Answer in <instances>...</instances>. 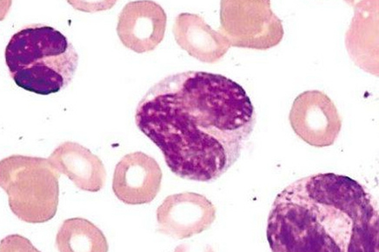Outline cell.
I'll use <instances>...</instances> for the list:
<instances>
[{"label":"cell","mask_w":379,"mask_h":252,"mask_svg":"<svg viewBox=\"0 0 379 252\" xmlns=\"http://www.w3.org/2000/svg\"><path fill=\"white\" fill-rule=\"evenodd\" d=\"M135 120L174 173L208 181L236 161L255 115L249 96L235 82L221 75L187 71L153 85L138 103Z\"/></svg>","instance_id":"6da1fadb"},{"label":"cell","mask_w":379,"mask_h":252,"mask_svg":"<svg viewBox=\"0 0 379 252\" xmlns=\"http://www.w3.org/2000/svg\"><path fill=\"white\" fill-rule=\"evenodd\" d=\"M5 58L17 86L43 95L58 92L71 82L78 59L64 35L40 25L14 34L6 47Z\"/></svg>","instance_id":"7a4b0ae2"},{"label":"cell","mask_w":379,"mask_h":252,"mask_svg":"<svg viewBox=\"0 0 379 252\" xmlns=\"http://www.w3.org/2000/svg\"><path fill=\"white\" fill-rule=\"evenodd\" d=\"M60 173L48 159L12 155L0 162V185L12 212L21 221L42 223L56 215Z\"/></svg>","instance_id":"3957f363"},{"label":"cell","mask_w":379,"mask_h":252,"mask_svg":"<svg viewBox=\"0 0 379 252\" xmlns=\"http://www.w3.org/2000/svg\"><path fill=\"white\" fill-rule=\"evenodd\" d=\"M220 33L230 46L266 50L277 45L284 31L270 1H222Z\"/></svg>","instance_id":"277c9868"},{"label":"cell","mask_w":379,"mask_h":252,"mask_svg":"<svg viewBox=\"0 0 379 252\" xmlns=\"http://www.w3.org/2000/svg\"><path fill=\"white\" fill-rule=\"evenodd\" d=\"M294 132L312 146L332 144L342 127V120L333 101L324 92L304 91L295 99L289 114Z\"/></svg>","instance_id":"5b68a950"},{"label":"cell","mask_w":379,"mask_h":252,"mask_svg":"<svg viewBox=\"0 0 379 252\" xmlns=\"http://www.w3.org/2000/svg\"><path fill=\"white\" fill-rule=\"evenodd\" d=\"M161 169L153 157L140 152L124 156L115 166L112 190L125 204L141 205L152 202L159 193Z\"/></svg>","instance_id":"8992f818"},{"label":"cell","mask_w":379,"mask_h":252,"mask_svg":"<svg viewBox=\"0 0 379 252\" xmlns=\"http://www.w3.org/2000/svg\"><path fill=\"white\" fill-rule=\"evenodd\" d=\"M214 215L213 207L205 197L190 192L167 196L156 211L159 231L180 239L206 229Z\"/></svg>","instance_id":"52a82bcc"},{"label":"cell","mask_w":379,"mask_h":252,"mask_svg":"<svg viewBox=\"0 0 379 252\" xmlns=\"http://www.w3.org/2000/svg\"><path fill=\"white\" fill-rule=\"evenodd\" d=\"M167 16L152 1L130 2L118 17L117 32L122 44L138 53L154 50L163 39Z\"/></svg>","instance_id":"ba28073f"},{"label":"cell","mask_w":379,"mask_h":252,"mask_svg":"<svg viewBox=\"0 0 379 252\" xmlns=\"http://www.w3.org/2000/svg\"><path fill=\"white\" fill-rule=\"evenodd\" d=\"M378 1H361L345 34V45L355 64L378 75Z\"/></svg>","instance_id":"9c48e42d"},{"label":"cell","mask_w":379,"mask_h":252,"mask_svg":"<svg viewBox=\"0 0 379 252\" xmlns=\"http://www.w3.org/2000/svg\"><path fill=\"white\" fill-rule=\"evenodd\" d=\"M48 159L60 173L66 175L79 188L97 192L104 186L106 172L101 159L89 149L73 142L59 145Z\"/></svg>","instance_id":"30bf717a"},{"label":"cell","mask_w":379,"mask_h":252,"mask_svg":"<svg viewBox=\"0 0 379 252\" xmlns=\"http://www.w3.org/2000/svg\"><path fill=\"white\" fill-rule=\"evenodd\" d=\"M172 31L178 45L189 55L203 62L217 61L231 46L225 36L212 29L197 14H179Z\"/></svg>","instance_id":"8fae6325"},{"label":"cell","mask_w":379,"mask_h":252,"mask_svg":"<svg viewBox=\"0 0 379 252\" xmlns=\"http://www.w3.org/2000/svg\"><path fill=\"white\" fill-rule=\"evenodd\" d=\"M61 252L107 251L108 244L102 231L86 219L76 217L65 220L56 238Z\"/></svg>","instance_id":"7c38bea8"},{"label":"cell","mask_w":379,"mask_h":252,"mask_svg":"<svg viewBox=\"0 0 379 252\" xmlns=\"http://www.w3.org/2000/svg\"><path fill=\"white\" fill-rule=\"evenodd\" d=\"M10 236L16 243V244L15 243L5 242L1 241V244H12V245L10 244L1 246V247H4V249L8 247V249H6V251H8V250L11 247H12V249L10 251H14L15 249V251H22L21 249L20 248V247H22L24 251H39L32 245V244L31 243V242L27 238L22 237V236H20L18 234H13L11 235Z\"/></svg>","instance_id":"4fadbf2b"}]
</instances>
